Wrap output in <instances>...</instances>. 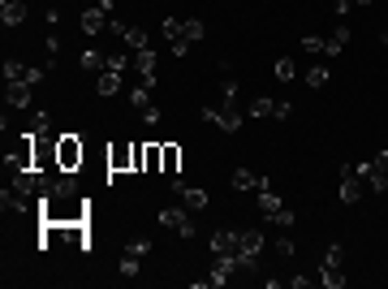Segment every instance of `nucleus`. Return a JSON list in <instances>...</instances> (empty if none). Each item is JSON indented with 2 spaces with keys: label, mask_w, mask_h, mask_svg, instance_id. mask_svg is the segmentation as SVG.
<instances>
[{
  "label": "nucleus",
  "mask_w": 388,
  "mask_h": 289,
  "mask_svg": "<svg viewBox=\"0 0 388 289\" xmlns=\"http://www.w3.org/2000/svg\"><path fill=\"white\" fill-rule=\"evenodd\" d=\"M83 160H87V147H83L78 134H61L56 138V173H78Z\"/></svg>",
  "instance_id": "1"
},
{
  "label": "nucleus",
  "mask_w": 388,
  "mask_h": 289,
  "mask_svg": "<svg viewBox=\"0 0 388 289\" xmlns=\"http://www.w3.org/2000/svg\"><path fill=\"white\" fill-rule=\"evenodd\" d=\"M203 121H216L224 134H237L241 130V108H237V100H224L216 108H203Z\"/></svg>",
  "instance_id": "2"
},
{
  "label": "nucleus",
  "mask_w": 388,
  "mask_h": 289,
  "mask_svg": "<svg viewBox=\"0 0 388 289\" xmlns=\"http://www.w3.org/2000/svg\"><path fill=\"white\" fill-rule=\"evenodd\" d=\"M259 212L277 224V229H294V212H289V207L272 195V190H259Z\"/></svg>",
  "instance_id": "3"
},
{
  "label": "nucleus",
  "mask_w": 388,
  "mask_h": 289,
  "mask_svg": "<svg viewBox=\"0 0 388 289\" xmlns=\"http://www.w3.org/2000/svg\"><path fill=\"white\" fill-rule=\"evenodd\" d=\"M354 173H358L371 190H388V151H380L376 160H367V164H354Z\"/></svg>",
  "instance_id": "4"
},
{
  "label": "nucleus",
  "mask_w": 388,
  "mask_h": 289,
  "mask_svg": "<svg viewBox=\"0 0 388 289\" xmlns=\"http://www.w3.org/2000/svg\"><path fill=\"white\" fill-rule=\"evenodd\" d=\"M5 169H9V173L35 169V134H22V138H18V147L5 156Z\"/></svg>",
  "instance_id": "5"
},
{
  "label": "nucleus",
  "mask_w": 388,
  "mask_h": 289,
  "mask_svg": "<svg viewBox=\"0 0 388 289\" xmlns=\"http://www.w3.org/2000/svg\"><path fill=\"white\" fill-rule=\"evenodd\" d=\"M78 26H83V35H104V30H108V9L95 0L91 9L78 13Z\"/></svg>",
  "instance_id": "6"
},
{
  "label": "nucleus",
  "mask_w": 388,
  "mask_h": 289,
  "mask_svg": "<svg viewBox=\"0 0 388 289\" xmlns=\"http://www.w3.org/2000/svg\"><path fill=\"white\" fill-rule=\"evenodd\" d=\"M108 173H134V142L108 147Z\"/></svg>",
  "instance_id": "7"
},
{
  "label": "nucleus",
  "mask_w": 388,
  "mask_h": 289,
  "mask_svg": "<svg viewBox=\"0 0 388 289\" xmlns=\"http://www.w3.org/2000/svg\"><path fill=\"white\" fill-rule=\"evenodd\" d=\"M173 190L182 195V203L190 207V212H203V207L212 203V199H207V190H203V186H186L182 178H173Z\"/></svg>",
  "instance_id": "8"
},
{
  "label": "nucleus",
  "mask_w": 388,
  "mask_h": 289,
  "mask_svg": "<svg viewBox=\"0 0 388 289\" xmlns=\"http://www.w3.org/2000/svg\"><path fill=\"white\" fill-rule=\"evenodd\" d=\"M160 224L173 229V233H182V237H194V220L182 212V207H164V212H160Z\"/></svg>",
  "instance_id": "9"
},
{
  "label": "nucleus",
  "mask_w": 388,
  "mask_h": 289,
  "mask_svg": "<svg viewBox=\"0 0 388 289\" xmlns=\"http://www.w3.org/2000/svg\"><path fill=\"white\" fill-rule=\"evenodd\" d=\"M233 190H237V195H246V190H255V195H259V190H272V182L259 178V173H250V169H237L233 173Z\"/></svg>",
  "instance_id": "10"
},
{
  "label": "nucleus",
  "mask_w": 388,
  "mask_h": 289,
  "mask_svg": "<svg viewBox=\"0 0 388 289\" xmlns=\"http://www.w3.org/2000/svg\"><path fill=\"white\" fill-rule=\"evenodd\" d=\"M0 207H5V216H26L30 207V195H22V190H5V195H0Z\"/></svg>",
  "instance_id": "11"
},
{
  "label": "nucleus",
  "mask_w": 388,
  "mask_h": 289,
  "mask_svg": "<svg viewBox=\"0 0 388 289\" xmlns=\"http://www.w3.org/2000/svg\"><path fill=\"white\" fill-rule=\"evenodd\" d=\"M358 199H363V178L354 169H341V203H354L358 207Z\"/></svg>",
  "instance_id": "12"
},
{
  "label": "nucleus",
  "mask_w": 388,
  "mask_h": 289,
  "mask_svg": "<svg viewBox=\"0 0 388 289\" xmlns=\"http://www.w3.org/2000/svg\"><path fill=\"white\" fill-rule=\"evenodd\" d=\"M233 272H237V255H216V268L207 277V285H229Z\"/></svg>",
  "instance_id": "13"
},
{
  "label": "nucleus",
  "mask_w": 388,
  "mask_h": 289,
  "mask_svg": "<svg viewBox=\"0 0 388 289\" xmlns=\"http://www.w3.org/2000/svg\"><path fill=\"white\" fill-rule=\"evenodd\" d=\"M134 69L142 74V87H155V52H151V47L134 52Z\"/></svg>",
  "instance_id": "14"
},
{
  "label": "nucleus",
  "mask_w": 388,
  "mask_h": 289,
  "mask_svg": "<svg viewBox=\"0 0 388 289\" xmlns=\"http://www.w3.org/2000/svg\"><path fill=\"white\" fill-rule=\"evenodd\" d=\"M39 78H43V69H30V65H18V61H9V65H5V83H30V87H35Z\"/></svg>",
  "instance_id": "15"
},
{
  "label": "nucleus",
  "mask_w": 388,
  "mask_h": 289,
  "mask_svg": "<svg viewBox=\"0 0 388 289\" xmlns=\"http://www.w3.org/2000/svg\"><path fill=\"white\" fill-rule=\"evenodd\" d=\"M263 246H268V237L259 233V229H246V233L237 237V255H241V259H250V255H259Z\"/></svg>",
  "instance_id": "16"
},
{
  "label": "nucleus",
  "mask_w": 388,
  "mask_h": 289,
  "mask_svg": "<svg viewBox=\"0 0 388 289\" xmlns=\"http://www.w3.org/2000/svg\"><path fill=\"white\" fill-rule=\"evenodd\" d=\"M237 237L241 233H233V229H216L207 246H212V255H237Z\"/></svg>",
  "instance_id": "17"
},
{
  "label": "nucleus",
  "mask_w": 388,
  "mask_h": 289,
  "mask_svg": "<svg viewBox=\"0 0 388 289\" xmlns=\"http://www.w3.org/2000/svg\"><path fill=\"white\" fill-rule=\"evenodd\" d=\"M349 35H354L349 26H336L332 35H323V56H341V52H345V43H349Z\"/></svg>",
  "instance_id": "18"
},
{
  "label": "nucleus",
  "mask_w": 388,
  "mask_h": 289,
  "mask_svg": "<svg viewBox=\"0 0 388 289\" xmlns=\"http://www.w3.org/2000/svg\"><path fill=\"white\" fill-rule=\"evenodd\" d=\"M5 104L30 108V83H9V87H5Z\"/></svg>",
  "instance_id": "19"
},
{
  "label": "nucleus",
  "mask_w": 388,
  "mask_h": 289,
  "mask_svg": "<svg viewBox=\"0 0 388 289\" xmlns=\"http://www.w3.org/2000/svg\"><path fill=\"white\" fill-rule=\"evenodd\" d=\"M0 18H5V26H22L26 22V0H5Z\"/></svg>",
  "instance_id": "20"
},
{
  "label": "nucleus",
  "mask_w": 388,
  "mask_h": 289,
  "mask_svg": "<svg viewBox=\"0 0 388 289\" xmlns=\"http://www.w3.org/2000/svg\"><path fill=\"white\" fill-rule=\"evenodd\" d=\"M95 91H100L104 100H108V95H117V91H121V69H104L100 83H95Z\"/></svg>",
  "instance_id": "21"
},
{
  "label": "nucleus",
  "mask_w": 388,
  "mask_h": 289,
  "mask_svg": "<svg viewBox=\"0 0 388 289\" xmlns=\"http://www.w3.org/2000/svg\"><path fill=\"white\" fill-rule=\"evenodd\" d=\"M164 147V164H160V173H182V147L177 142H160Z\"/></svg>",
  "instance_id": "22"
},
{
  "label": "nucleus",
  "mask_w": 388,
  "mask_h": 289,
  "mask_svg": "<svg viewBox=\"0 0 388 289\" xmlns=\"http://www.w3.org/2000/svg\"><path fill=\"white\" fill-rule=\"evenodd\" d=\"M160 164H164V147H160V142H147V164H142V173H160Z\"/></svg>",
  "instance_id": "23"
},
{
  "label": "nucleus",
  "mask_w": 388,
  "mask_h": 289,
  "mask_svg": "<svg viewBox=\"0 0 388 289\" xmlns=\"http://www.w3.org/2000/svg\"><path fill=\"white\" fill-rule=\"evenodd\" d=\"M78 69H108V56L104 52H83L78 56Z\"/></svg>",
  "instance_id": "24"
},
{
  "label": "nucleus",
  "mask_w": 388,
  "mask_h": 289,
  "mask_svg": "<svg viewBox=\"0 0 388 289\" xmlns=\"http://www.w3.org/2000/svg\"><path fill=\"white\" fill-rule=\"evenodd\" d=\"M182 39H186V43H199V39H203V22H199V18H186V22H182Z\"/></svg>",
  "instance_id": "25"
},
{
  "label": "nucleus",
  "mask_w": 388,
  "mask_h": 289,
  "mask_svg": "<svg viewBox=\"0 0 388 289\" xmlns=\"http://www.w3.org/2000/svg\"><path fill=\"white\" fill-rule=\"evenodd\" d=\"M272 112H277V100H268V95L250 100V117H272Z\"/></svg>",
  "instance_id": "26"
},
{
  "label": "nucleus",
  "mask_w": 388,
  "mask_h": 289,
  "mask_svg": "<svg viewBox=\"0 0 388 289\" xmlns=\"http://www.w3.org/2000/svg\"><path fill=\"white\" fill-rule=\"evenodd\" d=\"M341 264H345V246H336V242H332L328 250H323V268H332V272H336Z\"/></svg>",
  "instance_id": "27"
},
{
  "label": "nucleus",
  "mask_w": 388,
  "mask_h": 289,
  "mask_svg": "<svg viewBox=\"0 0 388 289\" xmlns=\"http://www.w3.org/2000/svg\"><path fill=\"white\" fill-rule=\"evenodd\" d=\"M272 74H277V83H289V78L298 74V65H294V61H289V56H281L277 65H272Z\"/></svg>",
  "instance_id": "28"
},
{
  "label": "nucleus",
  "mask_w": 388,
  "mask_h": 289,
  "mask_svg": "<svg viewBox=\"0 0 388 289\" xmlns=\"http://www.w3.org/2000/svg\"><path fill=\"white\" fill-rule=\"evenodd\" d=\"M125 43L134 47V52H142V47H147V30H142V26H129L125 30Z\"/></svg>",
  "instance_id": "29"
},
{
  "label": "nucleus",
  "mask_w": 388,
  "mask_h": 289,
  "mask_svg": "<svg viewBox=\"0 0 388 289\" xmlns=\"http://www.w3.org/2000/svg\"><path fill=\"white\" fill-rule=\"evenodd\" d=\"M319 281H323V289H341V285H345V272H341V268H336V272H332V268H323V272H319Z\"/></svg>",
  "instance_id": "30"
},
{
  "label": "nucleus",
  "mask_w": 388,
  "mask_h": 289,
  "mask_svg": "<svg viewBox=\"0 0 388 289\" xmlns=\"http://www.w3.org/2000/svg\"><path fill=\"white\" fill-rule=\"evenodd\" d=\"M160 35H164L169 43H177V39H182V22H177V18H164V22H160Z\"/></svg>",
  "instance_id": "31"
},
{
  "label": "nucleus",
  "mask_w": 388,
  "mask_h": 289,
  "mask_svg": "<svg viewBox=\"0 0 388 289\" xmlns=\"http://www.w3.org/2000/svg\"><path fill=\"white\" fill-rule=\"evenodd\" d=\"M302 47L311 56H323V35H302Z\"/></svg>",
  "instance_id": "32"
},
{
  "label": "nucleus",
  "mask_w": 388,
  "mask_h": 289,
  "mask_svg": "<svg viewBox=\"0 0 388 289\" xmlns=\"http://www.w3.org/2000/svg\"><path fill=\"white\" fill-rule=\"evenodd\" d=\"M125 250H129V255H138V259H142V255L151 250V242H147V237H129V242H125Z\"/></svg>",
  "instance_id": "33"
},
{
  "label": "nucleus",
  "mask_w": 388,
  "mask_h": 289,
  "mask_svg": "<svg viewBox=\"0 0 388 289\" xmlns=\"http://www.w3.org/2000/svg\"><path fill=\"white\" fill-rule=\"evenodd\" d=\"M121 277H138V255H121Z\"/></svg>",
  "instance_id": "34"
},
{
  "label": "nucleus",
  "mask_w": 388,
  "mask_h": 289,
  "mask_svg": "<svg viewBox=\"0 0 388 289\" xmlns=\"http://www.w3.org/2000/svg\"><path fill=\"white\" fill-rule=\"evenodd\" d=\"M306 83H311V87H323V83H328V69H323V65L306 69Z\"/></svg>",
  "instance_id": "35"
},
{
  "label": "nucleus",
  "mask_w": 388,
  "mask_h": 289,
  "mask_svg": "<svg viewBox=\"0 0 388 289\" xmlns=\"http://www.w3.org/2000/svg\"><path fill=\"white\" fill-rule=\"evenodd\" d=\"M47 130V112H30V134H43Z\"/></svg>",
  "instance_id": "36"
},
{
  "label": "nucleus",
  "mask_w": 388,
  "mask_h": 289,
  "mask_svg": "<svg viewBox=\"0 0 388 289\" xmlns=\"http://www.w3.org/2000/svg\"><path fill=\"white\" fill-rule=\"evenodd\" d=\"M142 164H147V142H134V173H142Z\"/></svg>",
  "instance_id": "37"
},
{
  "label": "nucleus",
  "mask_w": 388,
  "mask_h": 289,
  "mask_svg": "<svg viewBox=\"0 0 388 289\" xmlns=\"http://www.w3.org/2000/svg\"><path fill=\"white\" fill-rule=\"evenodd\" d=\"M147 91H151V87H138V91H134V108H138V112L151 108V95H147Z\"/></svg>",
  "instance_id": "38"
},
{
  "label": "nucleus",
  "mask_w": 388,
  "mask_h": 289,
  "mask_svg": "<svg viewBox=\"0 0 388 289\" xmlns=\"http://www.w3.org/2000/svg\"><path fill=\"white\" fill-rule=\"evenodd\" d=\"M125 30H129L125 22H117V18H108V30H104V35H121V39H125Z\"/></svg>",
  "instance_id": "39"
},
{
  "label": "nucleus",
  "mask_w": 388,
  "mask_h": 289,
  "mask_svg": "<svg viewBox=\"0 0 388 289\" xmlns=\"http://www.w3.org/2000/svg\"><path fill=\"white\" fill-rule=\"evenodd\" d=\"M169 47H173V56H177V61H186V56H190V43H186V39H177V43H169Z\"/></svg>",
  "instance_id": "40"
},
{
  "label": "nucleus",
  "mask_w": 388,
  "mask_h": 289,
  "mask_svg": "<svg viewBox=\"0 0 388 289\" xmlns=\"http://www.w3.org/2000/svg\"><path fill=\"white\" fill-rule=\"evenodd\" d=\"M349 5H371V0H332V9H336V13H345Z\"/></svg>",
  "instance_id": "41"
},
{
  "label": "nucleus",
  "mask_w": 388,
  "mask_h": 289,
  "mask_svg": "<svg viewBox=\"0 0 388 289\" xmlns=\"http://www.w3.org/2000/svg\"><path fill=\"white\" fill-rule=\"evenodd\" d=\"M142 121H147V125H160V108H142Z\"/></svg>",
  "instance_id": "42"
},
{
  "label": "nucleus",
  "mask_w": 388,
  "mask_h": 289,
  "mask_svg": "<svg viewBox=\"0 0 388 289\" xmlns=\"http://www.w3.org/2000/svg\"><path fill=\"white\" fill-rule=\"evenodd\" d=\"M277 250H281L285 259H289V255H294V242H289V237H277Z\"/></svg>",
  "instance_id": "43"
},
{
  "label": "nucleus",
  "mask_w": 388,
  "mask_h": 289,
  "mask_svg": "<svg viewBox=\"0 0 388 289\" xmlns=\"http://www.w3.org/2000/svg\"><path fill=\"white\" fill-rule=\"evenodd\" d=\"M384 47H388V35H384Z\"/></svg>",
  "instance_id": "44"
}]
</instances>
